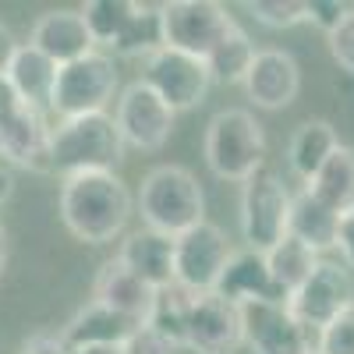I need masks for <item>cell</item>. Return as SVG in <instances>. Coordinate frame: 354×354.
<instances>
[{
	"instance_id": "obj_1",
	"label": "cell",
	"mask_w": 354,
	"mask_h": 354,
	"mask_svg": "<svg viewBox=\"0 0 354 354\" xmlns=\"http://www.w3.org/2000/svg\"><path fill=\"white\" fill-rule=\"evenodd\" d=\"M131 209L135 198L117 174H75L61 185V220L82 245H110L121 238Z\"/></svg>"
},
{
	"instance_id": "obj_2",
	"label": "cell",
	"mask_w": 354,
	"mask_h": 354,
	"mask_svg": "<svg viewBox=\"0 0 354 354\" xmlns=\"http://www.w3.org/2000/svg\"><path fill=\"white\" fill-rule=\"evenodd\" d=\"M124 160V138L113 113H85L57 121L50 131V174H117Z\"/></svg>"
},
{
	"instance_id": "obj_3",
	"label": "cell",
	"mask_w": 354,
	"mask_h": 354,
	"mask_svg": "<svg viewBox=\"0 0 354 354\" xmlns=\"http://www.w3.org/2000/svg\"><path fill=\"white\" fill-rule=\"evenodd\" d=\"M135 205L142 213V223L167 238H181L185 230L205 220V192L198 177L181 163H160L145 174Z\"/></svg>"
},
{
	"instance_id": "obj_4",
	"label": "cell",
	"mask_w": 354,
	"mask_h": 354,
	"mask_svg": "<svg viewBox=\"0 0 354 354\" xmlns=\"http://www.w3.org/2000/svg\"><path fill=\"white\" fill-rule=\"evenodd\" d=\"M202 156L213 177L230 185H245L252 174L266 167V131L255 121V113L245 106H227L213 113L205 124Z\"/></svg>"
},
{
	"instance_id": "obj_5",
	"label": "cell",
	"mask_w": 354,
	"mask_h": 354,
	"mask_svg": "<svg viewBox=\"0 0 354 354\" xmlns=\"http://www.w3.org/2000/svg\"><path fill=\"white\" fill-rule=\"evenodd\" d=\"M287 216H290V192L283 177L270 167H262L241 185L238 198V227L241 241L252 252H273L287 238Z\"/></svg>"
},
{
	"instance_id": "obj_6",
	"label": "cell",
	"mask_w": 354,
	"mask_h": 354,
	"mask_svg": "<svg viewBox=\"0 0 354 354\" xmlns=\"http://www.w3.org/2000/svg\"><path fill=\"white\" fill-rule=\"evenodd\" d=\"M121 78H117V61L103 50H93L88 57L75 64H64L57 71V88L50 100V113H57V121L68 117H85V113H106L113 103Z\"/></svg>"
},
{
	"instance_id": "obj_7",
	"label": "cell",
	"mask_w": 354,
	"mask_h": 354,
	"mask_svg": "<svg viewBox=\"0 0 354 354\" xmlns=\"http://www.w3.org/2000/svg\"><path fill=\"white\" fill-rule=\"evenodd\" d=\"M163 18V46L205 61L238 21L216 0H170L160 4Z\"/></svg>"
},
{
	"instance_id": "obj_8",
	"label": "cell",
	"mask_w": 354,
	"mask_h": 354,
	"mask_svg": "<svg viewBox=\"0 0 354 354\" xmlns=\"http://www.w3.org/2000/svg\"><path fill=\"white\" fill-rule=\"evenodd\" d=\"M230 255L234 245L227 230L213 220H202L181 238H174V283L185 287L188 294H213Z\"/></svg>"
},
{
	"instance_id": "obj_9",
	"label": "cell",
	"mask_w": 354,
	"mask_h": 354,
	"mask_svg": "<svg viewBox=\"0 0 354 354\" xmlns=\"http://www.w3.org/2000/svg\"><path fill=\"white\" fill-rule=\"evenodd\" d=\"M177 113L153 93L142 78H135L131 85L121 88L113 106V124L124 138V149H138V153H156L167 145L170 131H174Z\"/></svg>"
},
{
	"instance_id": "obj_10",
	"label": "cell",
	"mask_w": 354,
	"mask_h": 354,
	"mask_svg": "<svg viewBox=\"0 0 354 354\" xmlns=\"http://www.w3.org/2000/svg\"><path fill=\"white\" fill-rule=\"evenodd\" d=\"M245 344L255 354H312L315 330L290 312L287 301H252L241 305Z\"/></svg>"
},
{
	"instance_id": "obj_11",
	"label": "cell",
	"mask_w": 354,
	"mask_h": 354,
	"mask_svg": "<svg viewBox=\"0 0 354 354\" xmlns=\"http://www.w3.org/2000/svg\"><path fill=\"white\" fill-rule=\"evenodd\" d=\"M142 82L149 85L174 113L198 106L205 100V93H209V85H213L205 61L188 57V53H177L170 46L156 50L153 57H145Z\"/></svg>"
},
{
	"instance_id": "obj_12",
	"label": "cell",
	"mask_w": 354,
	"mask_h": 354,
	"mask_svg": "<svg viewBox=\"0 0 354 354\" xmlns=\"http://www.w3.org/2000/svg\"><path fill=\"white\" fill-rule=\"evenodd\" d=\"M354 301V280L351 270L340 262L319 259V266L312 270V277L287 298L290 312L298 315L308 330H322L330 319H337L347 305Z\"/></svg>"
},
{
	"instance_id": "obj_13",
	"label": "cell",
	"mask_w": 354,
	"mask_h": 354,
	"mask_svg": "<svg viewBox=\"0 0 354 354\" xmlns=\"http://www.w3.org/2000/svg\"><path fill=\"white\" fill-rule=\"evenodd\" d=\"M245 344L241 308L220 294H195L188 308L185 347L198 354H234Z\"/></svg>"
},
{
	"instance_id": "obj_14",
	"label": "cell",
	"mask_w": 354,
	"mask_h": 354,
	"mask_svg": "<svg viewBox=\"0 0 354 354\" xmlns=\"http://www.w3.org/2000/svg\"><path fill=\"white\" fill-rule=\"evenodd\" d=\"M50 131L53 124L46 121V113L18 100L0 124V156L11 160L15 167L50 174Z\"/></svg>"
},
{
	"instance_id": "obj_15",
	"label": "cell",
	"mask_w": 354,
	"mask_h": 354,
	"mask_svg": "<svg viewBox=\"0 0 354 354\" xmlns=\"http://www.w3.org/2000/svg\"><path fill=\"white\" fill-rule=\"evenodd\" d=\"M245 93L255 106L262 110H283L298 100L301 93V68L294 61V53L270 46V50H259L255 61L245 75Z\"/></svg>"
},
{
	"instance_id": "obj_16",
	"label": "cell",
	"mask_w": 354,
	"mask_h": 354,
	"mask_svg": "<svg viewBox=\"0 0 354 354\" xmlns=\"http://www.w3.org/2000/svg\"><path fill=\"white\" fill-rule=\"evenodd\" d=\"M28 46H36L43 57H50L57 68L75 64V61H82V57H88L96 50L93 36H88V28H85V18L78 11H68V8L46 11L32 25Z\"/></svg>"
},
{
	"instance_id": "obj_17",
	"label": "cell",
	"mask_w": 354,
	"mask_h": 354,
	"mask_svg": "<svg viewBox=\"0 0 354 354\" xmlns=\"http://www.w3.org/2000/svg\"><path fill=\"white\" fill-rule=\"evenodd\" d=\"M220 298L234 301V305H252V301H287L283 294L277 290L273 283V273H270V262H266L262 252H252V248H234L227 270L216 283Z\"/></svg>"
},
{
	"instance_id": "obj_18",
	"label": "cell",
	"mask_w": 354,
	"mask_h": 354,
	"mask_svg": "<svg viewBox=\"0 0 354 354\" xmlns=\"http://www.w3.org/2000/svg\"><path fill=\"white\" fill-rule=\"evenodd\" d=\"M113 259L124 270H131L142 283H149L153 290H163L174 283V238H167V234H156L149 227L131 230Z\"/></svg>"
},
{
	"instance_id": "obj_19",
	"label": "cell",
	"mask_w": 354,
	"mask_h": 354,
	"mask_svg": "<svg viewBox=\"0 0 354 354\" xmlns=\"http://www.w3.org/2000/svg\"><path fill=\"white\" fill-rule=\"evenodd\" d=\"M93 301L145 326V319L153 312V301H156V290L149 283H142L131 270H124L117 259H106L93 280Z\"/></svg>"
},
{
	"instance_id": "obj_20",
	"label": "cell",
	"mask_w": 354,
	"mask_h": 354,
	"mask_svg": "<svg viewBox=\"0 0 354 354\" xmlns=\"http://www.w3.org/2000/svg\"><path fill=\"white\" fill-rule=\"evenodd\" d=\"M142 326V322L121 315V312H113L106 305H96V301H88L85 308H78L71 319H68V326H61L64 340L71 351H93V347H124L128 337Z\"/></svg>"
},
{
	"instance_id": "obj_21",
	"label": "cell",
	"mask_w": 354,
	"mask_h": 354,
	"mask_svg": "<svg viewBox=\"0 0 354 354\" xmlns=\"http://www.w3.org/2000/svg\"><path fill=\"white\" fill-rule=\"evenodd\" d=\"M57 68L50 57H43L36 46H18L15 53V61L8 68V85L15 88V96L25 103V106H32L39 113H50V100H53V88H57Z\"/></svg>"
},
{
	"instance_id": "obj_22",
	"label": "cell",
	"mask_w": 354,
	"mask_h": 354,
	"mask_svg": "<svg viewBox=\"0 0 354 354\" xmlns=\"http://www.w3.org/2000/svg\"><path fill=\"white\" fill-rule=\"evenodd\" d=\"M340 135L330 121H322V117H308V121H301L298 128H294L290 142H287V163L290 170L301 177V181L308 185L312 177L326 167V160L340 149Z\"/></svg>"
},
{
	"instance_id": "obj_23",
	"label": "cell",
	"mask_w": 354,
	"mask_h": 354,
	"mask_svg": "<svg viewBox=\"0 0 354 354\" xmlns=\"http://www.w3.org/2000/svg\"><path fill=\"white\" fill-rule=\"evenodd\" d=\"M337 230H340V216L333 209H326L308 188L290 195V216H287L290 238H298L305 248H312L319 255V252L337 248Z\"/></svg>"
},
{
	"instance_id": "obj_24",
	"label": "cell",
	"mask_w": 354,
	"mask_h": 354,
	"mask_svg": "<svg viewBox=\"0 0 354 354\" xmlns=\"http://www.w3.org/2000/svg\"><path fill=\"white\" fill-rule=\"evenodd\" d=\"M305 188L337 216L351 213L354 209V149L351 145H340Z\"/></svg>"
},
{
	"instance_id": "obj_25",
	"label": "cell",
	"mask_w": 354,
	"mask_h": 354,
	"mask_svg": "<svg viewBox=\"0 0 354 354\" xmlns=\"http://www.w3.org/2000/svg\"><path fill=\"white\" fill-rule=\"evenodd\" d=\"M78 15L85 18V28L93 36L96 50L106 46L110 53L121 46V39L128 36V28L138 15L135 0H88V4L78 8Z\"/></svg>"
},
{
	"instance_id": "obj_26",
	"label": "cell",
	"mask_w": 354,
	"mask_h": 354,
	"mask_svg": "<svg viewBox=\"0 0 354 354\" xmlns=\"http://www.w3.org/2000/svg\"><path fill=\"white\" fill-rule=\"evenodd\" d=\"M266 262H270V273H273L277 290L283 294V298H290V294L312 277V270L319 266V255L312 248H305L298 238H290V234H287L273 252H266Z\"/></svg>"
},
{
	"instance_id": "obj_27",
	"label": "cell",
	"mask_w": 354,
	"mask_h": 354,
	"mask_svg": "<svg viewBox=\"0 0 354 354\" xmlns=\"http://www.w3.org/2000/svg\"><path fill=\"white\" fill-rule=\"evenodd\" d=\"M255 43H252V36L245 32L241 25H234L230 32H227V39L205 57V68H209V78L213 82H220V85H234V82H245V75H248V68H252V61H255Z\"/></svg>"
},
{
	"instance_id": "obj_28",
	"label": "cell",
	"mask_w": 354,
	"mask_h": 354,
	"mask_svg": "<svg viewBox=\"0 0 354 354\" xmlns=\"http://www.w3.org/2000/svg\"><path fill=\"white\" fill-rule=\"evenodd\" d=\"M192 298L185 287H163L156 290V301H153V312L145 319V326L156 330L163 340H170L174 347H185V333H188V308H192Z\"/></svg>"
},
{
	"instance_id": "obj_29",
	"label": "cell",
	"mask_w": 354,
	"mask_h": 354,
	"mask_svg": "<svg viewBox=\"0 0 354 354\" xmlns=\"http://www.w3.org/2000/svg\"><path fill=\"white\" fill-rule=\"evenodd\" d=\"M245 8L266 28H294L305 21V0H248Z\"/></svg>"
},
{
	"instance_id": "obj_30",
	"label": "cell",
	"mask_w": 354,
	"mask_h": 354,
	"mask_svg": "<svg viewBox=\"0 0 354 354\" xmlns=\"http://www.w3.org/2000/svg\"><path fill=\"white\" fill-rule=\"evenodd\" d=\"M319 354H354V301L315 333Z\"/></svg>"
},
{
	"instance_id": "obj_31",
	"label": "cell",
	"mask_w": 354,
	"mask_h": 354,
	"mask_svg": "<svg viewBox=\"0 0 354 354\" xmlns=\"http://www.w3.org/2000/svg\"><path fill=\"white\" fill-rule=\"evenodd\" d=\"M354 11V4L347 0H305V21H312L319 32H333V28Z\"/></svg>"
},
{
	"instance_id": "obj_32",
	"label": "cell",
	"mask_w": 354,
	"mask_h": 354,
	"mask_svg": "<svg viewBox=\"0 0 354 354\" xmlns=\"http://www.w3.org/2000/svg\"><path fill=\"white\" fill-rule=\"evenodd\" d=\"M326 43H330V53H333V61L340 64V71L354 75V11L326 36Z\"/></svg>"
},
{
	"instance_id": "obj_33",
	"label": "cell",
	"mask_w": 354,
	"mask_h": 354,
	"mask_svg": "<svg viewBox=\"0 0 354 354\" xmlns=\"http://www.w3.org/2000/svg\"><path fill=\"white\" fill-rule=\"evenodd\" d=\"M121 354H177V347H174L170 340H163L156 330L138 326V330L128 337V344L121 347Z\"/></svg>"
},
{
	"instance_id": "obj_34",
	"label": "cell",
	"mask_w": 354,
	"mask_h": 354,
	"mask_svg": "<svg viewBox=\"0 0 354 354\" xmlns=\"http://www.w3.org/2000/svg\"><path fill=\"white\" fill-rule=\"evenodd\" d=\"M21 354H75L61 330H36L21 344Z\"/></svg>"
},
{
	"instance_id": "obj_35",
	"label": "cell",
	"mask_w": 354,
	"mask_h": 354,
	"mask_svg": "<svg viewBox=\"0 0 354 354\" xmlns=\"http://www.w3.org/2000/svg\"><path fill=\"white\" fill-rule=\"evenodd\" d=\"M337 248L347 270H354V209L340 216V230H337Z\"/></svg>"
},
{
	"instance_id": "obj_36",
	"label": "cell",
	"mask_w": 354,
	"mask_h": 354,
	"mask_svg": "<svg viewBox=\"0 0 354 354\" xmlns=\"http://www.w3.org/2000/svg\"><path fill=\"white\" fill-rule=\"evenodd\" d=\"M18 46H21V43H15L11 28H8L4 21H0V75H8V68H11V61H15Z\"/></svg>"
},
{
	"instance_id": "obj_37",
	"label": "cell",
	"mask_w": 354,
	"mask_h": 354,
	"mask_svg": "<svg viewBox=\"0 0 354 354\" xmlns=\"http://www.w3.org/2000/svg\"><path fill=\"white\" fill-rule=\"evenodd\" d=\"M18 103V96H15V88L8 85V78L0 75V124H4V117H8V110Z\"/></svg>"
},
{
	"instance_id": "obj_38",
	"label": "cell",
	"mask_w": 354,
	"mask_h": 354,
	"mask_svg": "<svg viewBox=\"0 0 354 354\" xmlns=\"http://www.w3.org/2000/svg\"><path fill=\"white\" fill-rule=\"evenodd\" d=\"M11 192H15V177H11V170L0 167V205L11 198Z\"/></svg>"
},
{
	"instance_id": "obj_39",
	"label": "cell",
	"mask_w": 354,
	"mask_h": 354,
	"mask_svg": "<svg viewBox=\"0 0 354 354\" xmlns=\"http://www.w3.org/2000/svg\"><path fill=\"white\" fill-rule=\"evenodd\" d=\"M4 270H8V230L0 223V277H4Z\"/></svg>"
},
{
	"instance_id": "obj_40",
	"label": "cell",
	"mask_w": 354,
	"mask_h": 354,
	"mask_svg": "<svg viewBox=\"0 0 354 354\" xmlns=\"http://www.w3.org/2000/svg\"><path fill=\"white\" fill-rule=\"evenodd\" d=\"M312 354H319V351H312Z\"/></svg>"
}]
</instances>
